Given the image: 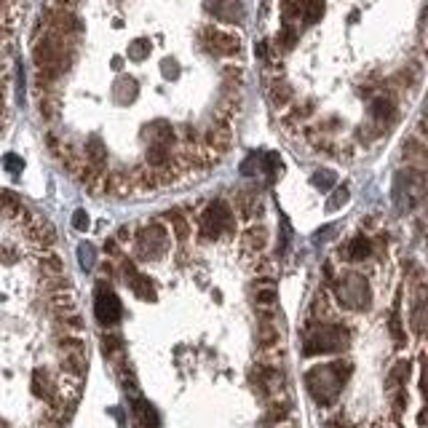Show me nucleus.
<instances>
[{
    "mask_svg": "<svg viewBox=\"0 0 428 428\" xmlns=\"http://www.w3.org/2000/svg\"><path fill=\"white\" fill-rule=\"evenodd\" d=\"M209 11H214V17L223 21H244V8L239 0H212Z\"/></svg>",
    "mask_w": 428,
    "mask_h": 428,
    "instance_id": "f8f14e48",
    "label": "nucleus"
},
{
    "mask_svg": "<svg viewBox=\"0 0 428 428\" xmlns=\"http://www.w3.org/2000/svg\"><path fill=\"white\" fill-rule=\"evenodd\" d=\"M123 273H126V281H129V286H131V292H134L140 300H156V289H153V284H150V279L142 276L131 260L123 263Z\"/></svg>",
    "mask_w": 428,
    "mask_h": 428,
    "instance_id": "6e6552de",
    "label": "nucleus"
},
{
    "mask_svg": "<svg viewBox=\"0 0 428 428\" xmlns=\"http://www.w3.org/2000/svg\"><path fill=\"white\" fill-rule=\"evenodd\" d=\"M297 43V35H295V27L292 24H284V30L276 35V46L281 48V51H289L292 46Z\"/></svg>",
    "mask_w": 428,
    "mask_h": 428,
    "instance_id": "b1692460",
    "label": "nucleus"
},
{
    "mask_svg": "<svg viewBox=\"0 0 428 428\" xmlns=\"http://www.w3.org/2000/svg\"><path fill=\"white\" fill-rule=\"evenodd\" d=\"M78 257H81V266L89 270V268L94 266V246H91V244H81V246H78Z\"/></svg>",
    "mask_w": 428,
    "mask_h": 428,
    "instance_id": "393cba45",
    "label": "nucleus"
},
{
    "mask_svg": "<svg viewBox=\"0 0 428 428\" xmlns=\"http://www.w3.org/2000/svg\"><path fill=\"white\" fill-rule=\"evenodd\" d=\"M241 246H244L246 254L257 257V254L268 246V227L266 225H257V223L249 225L244 233H241Z\"/></svg>",
    "mask_w": 428,
    "mask_h": 428,
    "instance_id": "1a4fd4ad",
    "label": "nucleus"
},
{
    "mask_svg": "<svg viewBox=\"0 0 428 428\" xmlns=\"http://www.w3.org/2000/svg\"><path fill=\"white\" fill-rule=\"evenodd\" d=\"M73 225H75V230H89V214L86 212H75L73 214Z\"/></svg>",
    "mask_w": 428,
    "mask_h": 428,
    "instance_id": "c85d7f7f",
    "label": "nucleus"
},
{
    "mask_svg": "<svg viewBox=\"0 0 428 428\" xmlns=\"http://www.w3.org/2000/svg\"><path fill=\"white\" fill-rule=\"evenodd\" d=\"M94 313H97V322L104 326L115 324L121 319V300L107 289L104 284L97 286V303H94Z\"/></svg>",
    "mask_w": 428,
    "mask_h": 428,
    "instance_id": "0eeeda50",
    "label": "nucleus"
},
{
    "mask_svg": "<svg viewBox=\"0 0 428 428\" xmlns=\"http://www.w3.org/2000/svg\"><path fill=\"white\" fill-rule=\"evenodd\" d=\"M134 244H137V252H140L142 260H158L169 252V230L158 220L145 223L137 227Z\"/></svg>",
    "mask_w": 428,
    "mask_h": 428,
    "instance_id": "39448f33",
    "label": "nucleus"
},
{
    "mask_svg": "<svg viewBox=\"0 0 428 428\" xmlns=\"http://www.w3.org/2000/svg\"><path fill=\"white\" fill-rule=\"evenodd\" d=\"M104 252H107V254H118V244H115L113 239H110V241H104Z\"/></svg>",
    "mask_w": 428,
    "mask_h": 428,
    "instance_id": "c756f323",
    "label": "nucleus"
},
{
    "mask_svg": "<svg viewBox=\"0 0 428 428\" xmlns=\"http://www.w3.org/2000/svg\"><path fill=\"white\" fill-rule=\"evenodd\" d=\"M353 367L348 362H329V364H319V367L306 372V386L308 393L313 396V402L319 407H332L340 396L343 386L348 383Z\"/></svg>",
    "mask_w": 428,
    "mask_h": 428,
    "instance_id": "f257e3e1",
    "label": "nucleus"
},
{
    "mask_svg": "<svg viewBox=\"0 0 428 428\" xmlns=\"http://www.w3.org/2000/svg\"><path fill=\"white\" fill-rule=\"evenodd\" d=\"M313 183H316V187H322V190H329V187L335 185V174H332V171H319Z\"/></svg>",
    "mask_w": 428,
    "mask_h": 428,
    "instance_id": "bb28decb",
    "label": "nucleus"
},
{
    "mask_svg": "<svg viewBox=\"0 0 428 428\" xmlns=\"http://www.w3.org/2000/svg\"><path fill=\"white\" fill-rule=\"evenodd\" d=\"M236 227V217L230 212L227 201L217 198L206 206V212L198 217V239L201 241H217L223 233H233Z\"/></svg>",
    "mask_w": 428,
    "mask_h": 428,
    "instance_id": "20e7f679",
    "label": "nucleus"
},
{
    "mask_svg": "<svg viewBox=\"0 0 428 428\" xmlns=\"http://www.w3.org/2000/svg\"><path fill=\"white\" fill-rule=\"evenodd\" d=\"M409 375H412V364H409V362H396L393 367L388 369V375H386L388 393H393V391H399V388L407 386Z\"/></svg>",
    "mask_w": 428,
    "mask_h": 428,
    "instance_id": "4468645a",
    "label": "nucleus"
},
{
    "mask_svg": "<svg viewBox=\"0 0 428 428\" xmlns=\"http://www.w3.org/2000/svg\"><path fill=\"white\" fill-rule=\"evenodd\" d=\"M404 156H407L409 161H428V147L418 137H412V140H407L404 142Z\"/></svg>",
    "mask_w": 428,
    "mask_h": 428,
    "instance_id": "6ab92c4d",
    "label": "nucleus"
},
{
    "mask_svg": "<svg viewBox=\"0 0 428 428\" xmlns=\"http://www.w3.org/2000/svg\"><path fill=\"white\" fill-rule=\"evenodd\" d=\"M166 223L171 225V230H174V236H177V241H187L190 239V223H187V217L183 214V209H169L166 214Z\"/></svg>",
    "mask_w": 428,
    "mask_h": 428,
    "instance_id": "2eb2a0df",
    "label": "nucleus"
},
{
    "mask_svg": "<svg viewBox=\"0 0 428 428\" xmlns=\"http://www.w3.org/2000/svg\"><path fill=\"white\" fill-rule=\"evenodd\" d=\"M388 332L396 343H404V326H402V313H399V300L391 308V316H388Z\"/></svg>",
    "mask_w": 428,
    "mask_h": 428,
    "instance_id": "a211bd4d",
    "label": "nucleus"
},
{
    "mask_svg": "<svg viewBox=\"0 0 428 428\" xmlns=\"http://www.w3.org/2000/svg\"><path fill=\"white\" fill-rule=\"evenodd\" d=\"M38 268L43 270V276H64V263L57 252H43L41 260H38Z\"/></svg>",
    "mask_w": 428,
    "mask_h": 428,
    "instance_id": "dca6fc26",
    "label": "nucleus"
},
{
    "mask_svg": "<svg viewBox=\"0 0 428 428\" xmlns=\"http://www.w3.org/2000/svg\"><path fill=\"white\" fill-rule=\"evenodd\" d=\"M3 169L8 171V174H21V169H24V161L17 158L14 153L11 156H6V161H3Z\"/></svg>",
    "mask_w": 428,
    "mask_h": 428,
    "instance_id": "a878e982",
    "label": "nucleus"
},
{
    "mask_svg": "<svg viewBox=\"0 0 428 428\" xmlns=\"http://www.w3.org/2000/svg\"><path fill=\"white\" fill-rule=\"evenodd\" d=\"M102 351H104V356L115 359V356L123 351V340L118 337V335H104L102 337Z\"/></svg>",
    "mask_w": 428,
    "mask_h": 428,
    "instance_id": "5701e85b",
    "label": "nucleus"
},
{
    "mask_svg": "<svg viewBox=\"0 0 428 428\" xmlns=\"http://www.w3.org/2000/svg\"><path fill=\"white\" fill-rule=\"evenodd\" d=\"M369 115L380 123L393 121V118H396V102H393V97H386V94L375 97V100L369 102Z\"/></svg>",
    "mask_w": 428,
    "mask_h": 428,
    "instance_id": "ddd939ff",
    "label": "nucleus"
},
{
    "mask_svg": "<svg viewBox=\"0 0 428 428\" xmlns=\"http://www.w3.org/2000/svg\"><path fill=\"white\" fill-rule=\"evenodd\" d=\"M129 57L134 62H142L145 57H150V38H137L129 43Z\"/></svg>",
    "mask_w": 428,
    "mask_h": 428,
    "instance_id": "412c9836",
    "label": "nucleus"
},
{
    "mask_svg": "<svg viewBox=\"0 0 428 428\" xmlns=\"http://www.w3.org/2000/svg\"><path fill=\"white\" fill-rule=\"evenodd\" d=\"M372 252H375V246H372V241H369L367 236H353L340 249L343 260H348V263H364L367 257H372Z\"/></svg>",
    "mask_w": 428,
    "mask_h": 428,
    "instance_id": "9d476101",
    "label": "nucleus"
},
{
    "mask_svg": "<svg viewBox=\"0 0 428 428\" xmlns=\"http://www.w3.org/2000/svg\"><path fill=\"white\" fill-rule=\"evenodd\" d=\"M198 41L209 54L214 57H239L241 54V38L236 32L217 30V27H204L198 32Z\"/></svg>",
    "mask_w": 428,
    "mask_h": 428,
    "instance_id": "423d86ee",
    "label": "nucleus"
},
{
    "mask_svg": "<svg viewBox=\"0 0 428 428\" xmlns=\"http://www.w3.org/2000/svg\"><path fill=\"white\" fill-rule=\"evenodd\" d=\"M131 418H134L137 428H158V426H161V420H158V412H156V407H153L150 402L140 399V396L131 402Z\"/></svg>",
    "mask_w": 428,
    "mask_h": 428,
    "instance_id": "9b49d317",
    "label": "nucleus"
},
{
    "mask_svg": "<svg viewBox=\"0 0 428 428\" xmlns=\"http://www.w3.org/2000/svg\"><path fill=\"white\" fill-rule=\"evenodd\" d=\"M346 201H348V190H346V187H340V190L335 193V201H329V204H326V209H329V212H335L337 206L346 204Z\"/></svg>",
    "mask_w": 428,
    "mask_h": 428,
    "instance_id": "cd10ccee",
    "label": "nucleus"
},
{
    "mask_svg": "<svg viewBox=\"0 0 428 428\" xmlns=\"http://www.w3.org/2000/svg\"><path fill=\"white\" fill-rule=\"evenodd\" d=\"M351 343V329L346 324H329V322H310L303 340V353L306 356H319V353H337L346 351Z\"/></svg>",
    "mask_w": 428,
    "mask_h": 428,
    "instance_id": "f03ea898",
    "label": "nucleus"
},
{
    "mask_svg": "<svg viewBox=\"0 0 428 428\" xmlns=\"http://www.w3.org/2000/svg\"><path fill=\"white\" fill-rule=\"evenodd\" d=\"M418 426H420V428L428 426V404H426V409H423V412L418 415Z\"/></svg>",
    "mask_w": 428,
    "mask_h": 428,
    "instance_id": "7c9ffc66",
    "label": "nucleus"
},
{
    "mask_svg": "<svg viewBox=\"0 0 428 428\" xmlns=\"http://www.w3.org/2000/svg\"><path fill=\"white\" fill-rule=\"evenodd\" d=\"M324 11V0H303V21L313 24Z\"/></svg>",
    "mask_w": 428,
    "mask_h": 428,
    "instance_id": "aec40b11",
    "label": "nucleus"
},
{
    "mask_svg": "<svg viewBox=\"0 0 428 428\" xmlns=\"http://www.w3.org/2000/svg\"><path fill=\"white\" fill-rule=\"evenodd\" d=\"M276 303H279V292L273 286L257 289V308H276Z\"/></svg>",
    "mask_w": 428,
    "mask_h": 428,
    "instance_id": "4be33fe9",
    "label": "nucleus"
},
{
    "mask_svg": "<svg viewBox=\"0 0 428 428\" xmlns=\"http://www.w3.org/2000/svg\"><path fill=\"white\" fill-rule=\"evenodd\" d=\"M268 97H270L273 107H279V110H281V107H286V104L292 102V97H295V94H292V86H289L286 81H276L273 86H270Z\"/></svg>",
    "mask_w": 428,
    "mask_h": 428,
    "instance_id": "f3484780",
    "label": "nucleus"
},
{
    "mask_svg": "<svg viewBox=\"0 0 428 428\" xmlns=\"http://www.w3.org/2000/svg\"><path fill=\"white\" fill-rule=\"evenodd\" d=\"M329 289H332L335 303L346 310H364L372 303V289H369L367 279L359 273H346V276L335 279Z\"/></svg>",
    "mask_w": 428,
    "mask_h": 428,
    "instance_id": "7ed1b4c3",
    "label": "nucleus"
}]
</instances>
